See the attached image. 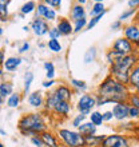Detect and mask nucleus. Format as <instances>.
Instances as JSON below:
<instances>
[{"label":"nucleus","mask_w":139,"mask_h":147,"mask_svg":"<svg viewBox=\"0 0 139 147\" xmlns=\"http://www.w3.org/2000/svg\"><path fill=\"white\" fill-rule=\"evenodd\" d=\"M55 26L58 27L62 38L63 36H64V38H70V36L74 34V24L66 16H59L58 20H56V23H55Z\"/></svg>","instance_id":"dca6fc26"},{"label":"nucleus","mask_w":139,"mask_h":147,"mask_svg":"<svg viewBox=\"0 0 139 147\" xmlns=\"http://www.w3.org/2000/svg\"><path fill=\"white\" fill-rule=\"evenodd\" d=\"M76 130L80 132L83 136H90V135H95V134H98V127L95 126V124L91 123L88 119L86 120L84 123H82Z\"/></svg>","instance_id":"4be33fe9"},{"label":"nucleus","mask_w":139,"mask_h":147,"mask_svg":"<svg viewBox=\"0 0 139 147\" xmlns=\"http://www.w3.org/2000/svg\"><path fill=\"white\" fill-rule=\"evenodd\" d=\"M60 147H86L84 136L72 127H58L55 130Z\"/></svg>","instance_id":"20e7f679"},{"label":"nucleus","mask_w":139,"mask_h":147,"mask_svg":"<svg viewBox=\"0 0 139 147\" xmlns=\"http://www.w3.org/2000/svg\"><path fill=\"white\" fill-rule=\"evenodd\" d=\"M96 107V99L94 92H84L82 95H78L76 100L74 102V109L76 110L78 114L88 116L91 111H94Z\"/></svg>","instance_id":"39448f33"},{"label":"nucleus","mask_w":139,"mask_h":147,"mask_svg":"<svg viewBox=\"0 0 139 147\" xmlns=\"http://www.w3.org/2000/svg\"><path fill=\"white\" fill-rule=\"evenodd\" d=\"M26 99H27V103L31 109H34L35 111H43V109H44V100H46V94L43 92V91H40V90L31 91L26 96Z\"/></svg>","instance_id":"9b49d317"},{"label":"nucleus","mask_w":139,"mask_h":147,"mask_svg":"<svg viewBox=\"0 0 139 147\" xmlns=\"http://www.w3.org/2000/svg\"><path fill=\"white\" fill-rule=\"evenodd\" d=\"M92 3H104V0H91Z\"/></svg>","instance_id":"bf43d9fd"},{"label":"nucleus","mask_w":139,"mask_h":147,"mask_svg":"<svg viewBox=\"0 0 139 147\" xmlns=\"http://www.w3.org/2000/svg\"><path fill=\"white\" fill-rule=\"evenodd\" d=\"M22 64H23V58L20 55H11V56L5 58V60H4L3 70L8 74H12L19 70V67Z\"/></svg>","instance_id":"f3484780"},{"label":"nucleus","mask_w":139,"mask_h":147,"mask_svg":"<svg viewBox=\"0 0 139 147\" xmlns=\"http://www.w3.org/2000/svg\"><path fill=\"white\" fill-rule=\"evenodd\" d=\"M123 31V38H126L135 48H139V26L134 22L130 24H126L122 28Z\"/></svg>","instance_id":"f8f14e48"},{"label":"nucleus","mask_w":139,"mask_h":147,"mask_svg":"<svg viewBox=\"0 0 139 147\" xmlns=\"http://www.w3.org/2000/svg\"><path fill=\"white\" fill-rule=\"evenodd\" d=\"M98 58V48L95 46H91L88 50L84 52V56H83V63H84L86 66H88V64H92Z\"/></svg>","instance_id":"c85d7f7f"},{"label":"nucleus","mask_w":139,"mask_h":147,"mask_svg":"<svg viewBox=\"0 0 139 147\" xmlns=\"http://www.w3.org/2000/svg\"><path fill=\"white\" fill-rule=\"evenodd\" d=\"M88 120L92 124H95L96 127H101V126H103L104 124L103 112L99 111V110H94V111H91V114L88 115Z\"/></svg>","instance_id":"7c9ffc66"},{"label":"nucleus","mask_w":139,"mask_h":147,"mask_svg":"<svg viewBox=\"0 0 139 147\" xmlns=\"http://www.w3.org/2000/svg\"><path fill=\"white\" fill-rule=\"evenodd\" d=\"M104 15H99V16H94V18H90L88 19V23H87V27H86V31H91L92 28L96 27V24L103 19Z\"/></svg>","instance_id":"4c0bfd02"},{"label":"nucleus","mask_w":139,"mask_h":147,"mask_svg":"<svg viewBox=\"0 0 139 147\" xmlns=\"http://www.w3.org/2000/svg\"><path fill=\"white\" fill-rule=\"evenodd\" d=\"M87 15H88V11H87L86 5H82V4L74 1V3L70 5L68 16H67V18L74 23V22H76V20H79V19L87 18Z\"/></svg>","instance_id":"4468645a"},{"label":"nucleus","mask_w":139,"mask_h":147,"mask_svg":"<svg viewBox=\"0 0 139 147\" xmlns=\"http://www.w3.org/2000/svg\"><path fill=\"white\" fill-rule=\"evenodd\" d=\"M131 88L116 80L111 75L103 78L95 88L96 107H103L107 105H116L122 102H128Z\"/></svg>","instance_id":"f257e3e1"},{"label":"nucleus","mask_w":139,"mask_h":147,"mask_svg":"<svg viewBox=\"0 0 139 147\" xmlns=\"http://www.w3.org/2000/svg\"><path fill=\"white\" fill-rule=\"evenodd\" d=\"M35 16H38V18H42L47 22V23H56V20H58L59 15H58V11L54 9V8L48 7L46 4L43 3L42 0L38 1L36 4V11H35Z\"/></svg>","instance_id":"0eeeda50"},{"label":"nucleus","mask_w":139,"mask_h":147,"mask_svg":"<svg viewBox=\"0 0 139 147\" xmlns=\"http://www.w3.org/2000/svg\"><path fill=\"white\" fill-rule=\"evenodd\" d=\"M38 46H39V48H47V44L46 43H43V42H39Z\"/></svg>","instance_id":"4d7b16f0"},{"label":"nucleus","mask_w":139,"mask_h":147,"mask_svg":"<svg viewBox=\"0 0 139 147\" xmlns=\"http://www.w3.org/2000/svg\"><path fill=\"white\" fill-rule=\"evenodd\" d=\"M87 23H88V18H83V19H79L76 22H74V34H79L82 31H86V27H87Z\"/></svg>","instance_id":"c9c22d12"},{"label":"nucleus","mask_w":139,"mask_h":147,"mask_svg":"<svg viewBox=\"0 0 139 147\" xmlns=\"http://www.w3.org/2000/svg\"><path fill=\"white\" fill-rule=\"evenodd\" d=\"M101 147H132V144L128 135L122 132H115V134L104 135Z\"/></svg>","instance_id":"423d86ee"},{"label":"nucleus","mask_w":139,"mask_h":147,"mask_svg":"<svg viewBox=\"0 0 139 147\" xmlns=\"http://www.w3.org/2000/svg\"><path fill=\"white\" fill-rule=\"evenodd\" d=\"M4 60H5V52H4V50H0V68L3 67Z\"/></svg>","instance_id":"8fccbe9b"},{"label":"nucleus","mask_w":139,"mask_h":147,"mask_svg":"<svg viewBox=\"0 0 139 147\" xmlns=\"http://www.w3.org/2000/svg\"><path fill=\"white\" fill-rule=\"evenodd\" d=\"M40 138H42V140H43L44 147H60L56 132H55L54 130H51V128L44 132H42V134H40Z\"/></svg>","instance_id":"6ab92c4d"},{"label":"nucleus","mask_w":139,"mask_h":147,"mask_svg":"<svg viewBox=\"0 0 139 147\" xmlns=\"http://www.w3.org/2000/svg\"><path fill=\"white\" fill-rule=\"evenodd\" d=\"M139 63V56L136 54L124 55L118 59L115 63L108 66V75L115 78L116 80L124 86H128L130 82V72L134 67Z\"/></svg>","instance_id":"7ed1b4c3"},{"label":"nucleus","mask_w":139,"mask_h":147,"mask_svg":"<svg viewBox=\"0 0 139 147\" xmlns=\"http://www.w3.org/2000/svg\"><path fill=\"white\" fill-rule=\"evenodd\" d=\"M4 35V28L0 26V36H3Z\"/></svg>","instance_id":"13d9d810"},{"label":"nucleus","mask_w":139,"mask_h":147,"mask_svg":"<svg viewBox=\"0 0 139 147\" xmlns=\"http://www.w3.org/2000/svg\"><path fill=\"white\" fill-rule=\"evenodd\" d=\"M128 109L130 105L128 102H122V103H116L112 106V115H114V120L116 122H124L128 119Z\"/></svg>","instance_id":"2eb2a0df"},{"label":"nucleus","mask_w":139,"mask_h":147,"mask_svg":"<svg viewBox=\"0 0 139 147\" xmlns=\"http://www.w3.org/2000/svg\"><path fill=\"white\" fill-rule=\"evenodd\" d=\"M110 48L118 51V52H120V54H123V55L135 54V47L132 46L131 43L128 42L126 38H123V36H122V38L115 39V40L112 42V44H111Z\"/></svg>","instance_id":"ddd939ff"},{"label":"nucleus","mask_w":139,"mask_h":147,"mask_svg":"<svg viewBox=\"0 0 139 147\" xmlns=\"http://www.w3.org/2000/svg\"><path fill=\"white\" fill-rule=\"evenodd\" d=\"M30 50H31V43L28 42V40H23V42L19 44V47H18V54L19 55L27 54Z\"/></svg>","instance_id":"ea45409f"},{"label":"nucleus","mask_w":139,"mask_h":147,"mask_svg":"<svg viewBox=\"0 0 139 147\" xmlns=\"http://www.w3.org/2000/svg\"><path fill=\"white\" fill-rule=\"evenodd\" d=\"M30 142H31V144L34 147H44V144H43V140L42 138H40V135H34L30 138Z\"/></svg>","instance_id":"a18cd8bd"},{"label":"nucleus","mask_w":139,"mask_h":147,"mask_svg":"<svg viewBox=\"0 0 139 147\" xmlns=\"http://www.w3.org/2000/svg\"><path fill=\"white\" fill-rule=\"evenodd\" d=\"M139 128V124H136L134 120H124V122H120L119 127H118V131H120L122 134H132V132H136Z\"/></svg>","instance_id":"412c9836"},{"label":"nucleus","mask_w":139,"mask_h":147,"mask_svg":"<svg viewBox=\"0 0 139 147\" xmlns=\"http://www.w3.org/2000/svg\"><path fill=\"white\" fill-rule=\"evenodd\" d=\"M52 95L56 98V100L60 102V100H66V102H72L74 100V96H75V92L72 91V88L70 87L68 83H58L55 86L52 90H50Z\"/></svg>","instance_id":"6e6552de"},{"label":"nucleus","mask_w":139,"mask_h":147,"mask_svg":"<svg viewBox=\"0 0 139 147\" xmlns=\"http://www.w3.org/2000/svg\"><path fill=\"white\" fill-rule=\"evenodd\" d=\"M47 36H48V39H59V40H60V38H62V35H60L58 27H56V26H52V24H51L50 30H48Z\"/></svg>","instance_id":"79ce46f5"},{"label":"nucleus","mask_w":139,"mask_h":147,"mask_svg":"<svg viewBox=\"0 0 139 147\" xmlns=\"http://www.w3.org/2000/svg\"><path fill=\"white\" fill-rule=\"evenodd\" d=\"M34 79H35V75L32 71H27V72L24 74V78H23V95L24 96H27L28 94L31 92Z\"/></svg>","instance_id":"393cba45"},{"label":"nucleus","mask_w":139,"mask_h":147,"mask_svg":"<svg viewBox=\"0 0 139 147\" xmlns=\"http://www.w3.org/2000/svg\"><path fill=\"white\" fill-rule=\"evenodd\" d=\"M43 68L46 71V79H55L56 76V68L52 62H44L43 63Z\"/></svg>","instance_id":"72a5a7b5"},{"label":"nucleus","mask_w":139,"mask_h":147,"mask_svg":"<svg viewBox=\"0 0 139 147\" xmlns=\"http://www.w3.org/2000/svg\"><path fill=\"white\" fill-rule=\"evenodd\" d=\"M0 147H5V146L3 144V142H1V140H0Z\"/></svg>","instance_id":"e2e57ef3"},{"label":"nucleus","mask_w":139,"mask_h":147,"mask_svg":"<svg viewBox=\"0 0 139 147\" xmlns=\"http://www.w3.org/2000/svg\"><path fill=\"white\" fill-rule=\"evenodd\" d=\"M106 13H107V8H106L104 3H92L88 9L90 18L99 16V15H106Z\"/></svg>","instance_id":"bb28decb"},{"label":"nucleus","mask_w":139,"mask_h":147,"mask_svg":"<svg viewBox=\"0 0 139 147\" xmlns=\"http://www.w3.org/2000/svg\"><path fill=\"white\" fill-rule=\"evenodd\" d=\"M42 1L48 7L56 9V11H60V8L63 5V0H42Z\"/></svg>","instance_id":"58836bf2"},{"label":"nucleus","mask_w":139,"mask_h":147,"mask_svg":"<svg viewBox=\"0 0 139 147\" xmlns=\"http://www.w3.org/2000/svg\"><path fill=\"white\" fill-rule=\"evenodd\" d=\"M122 56H124L123 54H120V52H118V51L112 50V48H108L107 51H106V55H104V59H106V62H107L108 66H111L112 63H115L118 59H120Z\"/></svg>","instance_id":"473e14b6"},{"label":"nucleus","mask_w":139,"mask_h":147,"mask_svg":"<svg viewBox=\"0 0 139 147\" xmlns=\"http://www.w3.org/2000/svg\"><path fill=\"white\" fill-rule=\"evenodd\" d=\"M23 92H19V91H15V92H12L9 96L5 99V106H7L8 109H19L20 105H22V102H23Z\"/></svg>","instance_id":"aec40b11"},{"label":"nucleus","mask_w":139,"mask_h":147,"mask_svg":"<svg viewBox=\"0 0 139 147\" xmlns=\"http://www.w3.org/2000/svg\"><path fill=\"white\" fill-rule=\"evenodd\" d=\"M12 92H15V86H13V83H12L11 80L3 79V80L0 82V94L7 99Z\"/></svg>","instance_id":"a878e982"},{"label":"nucleus","mask_w":139,"mask_h":147,"mask_svg":"<svg viewBox=\"0 0 139 147\" xmlns=\"http://www.w3.org/2000/svg\"><path fill=\"white\" fill-rule=\"evenodd\" d=\"M128 105L135 106L136 109L139 110V95L136 92H134V91L130 94V98H128Z\"/></svg>","instance_id":"c03bdc74"},{"label":"nucleus","mask_w":139,"mask_h":147,"mask_svg":"<svg viewBox=\"0 0 139 147\" xmlns=\"http://www.w3.org/2000/svg\"><path fill=\"white\" fill-rule=\"evenodd\" d=\"M134 92H136V94H138V95H139V87H138V88H136V90H134Z\"/></svg>","instance_id":"052dcab7"},{"label":"nucleus","mask_w":139,"mask_h":147,"mask_svg":"<svg viewBox=\"0 0 139 147\" xmlns=\"http://www.w3.org/2000/svg\"><path fill=\"white\" fill-rule=\"evenodd\" d=\"M104 135H90V136H84L86 140V147H101L102 140H103Z\"/></svg>","instance_id":"2f4dec72"},{"label":"nucleus","mask_w":139,"mask_h":147,"mask_svg":"<svg viewBox=\"0 0 139 147\" xmlns=\"http://www.w3.org/2000/svg\"><path fill=\"white\" fill-rule=\"evenodd\" d=\"M68 84L75 92V95H82L84 92H88V83L83 79H78V78H70Z\"/></svg>","instance_id":"a211bd4d"},{"label":"nucleus","mask_w":139,"mask_h":147,"mask_svg":"<svg viewBox=\"0 0 139 147\" xmlns=\"http://www.w3.org/2000/svg\"><path fill=\"white\" fill-rule=\"evenodd\" d=\"M128 87L131 88V91L136 90L139 87V63L136 64L130 72V82H128Z\"/></svg>","instance_id":"c756f323"},{"label":"nucleus","mask_w":139,"mask_h":147,"mask_svg":"<svg viewBox=\"0 0 139 147\" xmlns=\"http://www.w3.org/2000/svg\"><path fill=\"white\" fill-rule=\"evenodd\" d=\"M135 134H136V138H138V139H139V128H138V131H136Z\"/></svg>","instance_id":"680f3d73"},{"label":"nucleus","mask_w":139,"mask_h":147,"mask_svg":"<svg viewBox=\"0 0 139 147\" xmlns=\"http://www.w3.org/2000/svg\"><path fill=\"white\" fill-rule=\"evenodd\" d=\"M0 135H1V136H7V131H5L4 128H1V127H0Z\"/></svg>","instance_id":"6e6d98bb"},{"label":"nucleus","mask_w":139,"mask_h":147,"mask_svg":"<svg viewBox=\"0 0 139 147\" xmlns=\"http://www.w3.org/2000/svg\"><path fill=\"white\" fill-rule=\"evenodd\" d=\"M18 130L23 136L40 135L42 132L50 130V124L47 120L44 111L24 112L18 120Z\"/></svg>","instance_id":"f03ea898"},{"label":"nucleus","mask_w":139,"mask_h":147,"mask_svg":"<svg viewBox=\"0 0 139 147\" xmlns=\"http://www.w3.org/2000/svg\"><path fill=\"white\" fill-rule=\"evenodd\" d=\"M127 7L132 9H138L139 8V0H127Z\"/></svg>","instance_id":"09e8293b"},{"label":"nucleus","mask_w":139,"mask_h":147,"mask_svg":"<svg viewBox=\"0 0 139 147\" xmlns=\"http://www.w3.org/2000/svg\"><path fill=\"white\" fill-rule=\"evenodd\" d=\"M72 105H74L72 102L60 100L54 106V109H52V111L50 114L52 116H55V118H58V119H68L74 109Z\"/></svg>","instance_id":"1a4fd4ad"},{"label":"nucleus","mask_w":139,"mask_h":147,"mask_svg":"<svg viewBox=\"0 0 139 147\" xmlns=\"http://www.w3.org/2000/svg\"><path fill=\"white\" fill-rule=\"evenodd\" d=\"M58 83H59V82L56 80V79H46V80L42 82V87L44 90H48V91H50V90L54 88Z\"/></svg>","instance_id":"37998d69"},{"label":"nucleus","mask_w":139,"mask_h":147,"mask_svg":"<svg viewBox=\"0 0 139 147\" xmlns=\"http://www.w3.org/2000/svg\"><path fill=\"white\" fill-rule=\"evenodd\" d=\"M22 30H23L24 32H27V34H28V32H31V28H30V26H24Z\"/></svg>","instance_id":"5fc2aeb1"},{"label":"nucleus","mask_w":139,"mask_h":147,"mask_svg":"<svg viewBox=\"0 0 139 147\" xmlns=\"http://www.w3.org/2000/svg\"><path fill=\"white\" fill-rule=\"evenodd\" d=\"M103 120H104V123H110V122L114 120V115H112L111 110H106V111H103Z\"/></svg>","instance_id":"49530a36"},{"label":"nucleus","mask_w":139,"mask_h":147,"mask_svg":"<svg viewBox=\"0 0 139 147\" xmlns=\"http://www.w3.org/2000/svg\"><path fill=\"white\" fill-rule=\"evenodd\" d=\"M12 0H0V23L9 20V4Z\"/></svg>","instance_id":"5701e85b"},{"label":"nucleus","mask_w":139,"mask_h":147,"mask_svg":"<svg viewBox=\"0 0 139 147\" xmlns=\"http://www.w3.org/2000/svg\"><path fill=\"white\" fill-rule=\"evenodd\" d=\"M87 119H88V116L83 115V114H76V115H74L72 118H71L70 124H71V127L72 128H78L82 123H84Z\"/></svg>","instance_id":"f704fd0d"},{"label":"nucleus","mask_w":139,"mask_h":147,"mask_svg":"<svg viewBox=\"0 0 139 147\" xmlns=\"http://www.w3.org/2000/svg\"><path fill=\"white\" fill-rule=\"evenodd\" d=\"M50 27H51L50 23H47L44 19L38 18V16H35L34 19L31 20V23H30L31 32L34 34V36H36V38H44V36H47Z\"/></svg>","instance_id":"9d476101"},{"label":"nucleus","mask_w":139,"mask_h":147,"mask_svg":"<svg viewBox=\"0 0 139 147\" xmlns=\"http://www.w3.org/2000/svg\"><path fill=\"white\" fill-rule=\"evenodd\" d=\"M135 12H136V9H132V8H127V9H124V11L119 15L118 20L123 23V22H126V20L134 19V15H135Z\"/></svg>","instance_id":"e433bc0d"},{"label":"nucleus","mask_w":139,"mask_h":147,"mask_svg":"<svg viewBox=\"0 0 139 147\" xmlns=\"http://www.w3.org/2000/svg\"><path fill=\"white\" fill-rule=\"evenodd\" d=\"M128 119L134 120V122H139V110L136 109L135 106L130 105V109H128Z\"/></svg>","instance_id":"a19ab883"},{"label":"nucleus","mask_w":139,"mask_h":147,"mask_svg":"<svg viewBox=\"0 0 139 147\" xmlns=\"http://www.w3.org/2000/svg\"><path fill=\"white\" fill-rule=\"evenodd\" d=\"M132 22H134V23H136V24L139 26V8L136 9L135 15H134V19H132Z\"/></svg>","instance_id":"3c124183"},{"label":"nucleus","mask_w":139,"mask_h":147,"mask_svg":"<svg viewBox=\"0 0 139 147\" xmlns=\"http://www.w3.org/2000/svg\"><path fill=\"white\" fill-rule=\"evenodd\" d=\"M46 44H47V50L51 51L52 54H62L63 52V44L59 39H48Z\"/></svg>","instance_id":"cd10ccee"},{"label":"nucleus","mask_w":139,"mask_h":147,"mask_svg":"<svg viewBox=\"0 0 139 147\" xmlns=\"http://www.w3.org/2000/svg\"><path fill=\"white\" fill-rule=\"evenodd\" d=\"M4 105H5V98H4L3 95L0 94V109H1V107H3Z\"/></svg>","instance_id":"603ef678"},{"label":"nucleus","mask_w":139,"mask_h":147,"mask_svg":"<svg viewBox=\"0 0 139 147\" xmlns=\"http://www.w3.org/2000/svg\"><path fill=\"white\" fill-rule=\"evenodd\" d=\"M123 28V23L122 22H119V20L116 19V20H114L111 23V30L112 31H120Z\"/></svg>","instance_id":"de8ad7c7"},{"label":"nucleus","mask_w":139,"mask_h":147,"mask_svg":"<svg viewBox=\"0 0 139 147\" xmlns=\"http://www.w3.org/2000/svg\"><path fill=\"white\" fill-rule=\"evenodd\" d=\"M36 1L35 0H27L26 3L22 4V7L19 8V13H22L23 16H26L27 18L28 15H32V13H35V11H36Z\"/></svg>","instance_id":"b1692460"},{"label":"nucleus","mask_w":139,"mask_h":147,"mask_svg":"<svg viewBox=\"0 0 139 147\" xmlns=\"http://www.w3.org/2000/svg\"><path fill=\"white\" fill-rule=\"evenodd\" d=\"M74 1H76V3L82 4V5H86V4L88 3V0H74Z\"/></svg>","instance_id":"864d4df0"}]
</instances>
